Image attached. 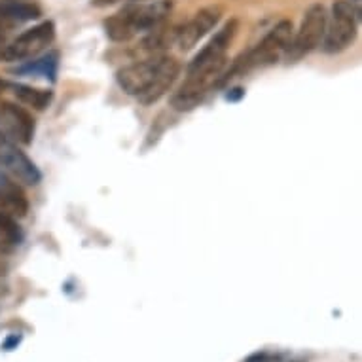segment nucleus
Returning <instances> with one entry per match:
<instances>
[{"mask_svg": "<svg viewBox=\"0 0 362 362\" xmlns=\"http://www.w3.org/2000/svg\"><path fill=\"white\" fill-rule=\"evenodd\" d=\"M0 169L21 185L35 186L40 182V171L27 156L13 144H0Z\"/></svg>", "mask_w": 362, "mask_h": 362, "instance_id": "9d476101", "label": "nucleus"}, {"mask_svg": "<svg viewBox=\"0 0 362 362\" xmlns=\"http://www.w3.org/2000/svg\"><path fill=\"white\" fill-rule=\"evenodd\" d=\"M247 362H277V356L267 355V353H258V355H252Z\"/></svg>", "mask_w": 362, "mask_h": 362, "instance_id": "dca6fc26", "label": "nucleus"}, {"mask_svg": "<svg viewBox=\"0 0 362 362\" xmlns=\"http://www.w3.org/2000/svg\"><path fill=\"white\" fill-rule=\"evenodd\" d=\"M238 33V21L232 19L211 38L207 46L194 57L188 66L185 83L173 95L171 107L178 112H188L199 107V103L207 97L214 86H218L224 76L226 55Z\"/></svg>", "mask_w": 362, "mask_h": 362, "instance_id": "f257e3e1", "label": "nucleus"}, {"mask_svg": "<svg viewBox=\"0 0 362 362\" xmlns=\"http://www.w3.org/2000/svg\"><path fill=\"white\" fill-rule=\"evenodd\" d=\"M178 74L180 65L175 57L152 55L124 66L118 72V83L127 95L137 97L143 105H152L171 89Z\"/></svg>", "mask_w": 362, "mask_h": 362, "instance_id": "f03ea898", "label": "nucleus"}, {"mask_svg": "<svg viewBox=\"0 0 362 362\" xmlns=\"http://www.w3.org/2000/svg\"><path fill=\"white\" fill-rule=\"evenodd\" d=\"M38 16H40L38 8L33 4H25V2H10V4L0 6V18L12 19V21H29Z\"/></svg>", "mask_w": 362, "mask_h": 362, "instance_id": "4468645a", "label": "nucleus"}, {"mask_svg": "<svg viewBox=\"0 0 362 362\" xmlns=\"http://www.w3.org/2000/svg\"><path fill=\"white\" fill-rule=\"evenodd\" d=\"M116 2H119V0H91V4L99 8L110 6V4H116Z\"/></svg>", "mask_w": 362, "mask_h": 362, "instance_id": "f3484780", "label": "nucleus"}, {"mask_svg": "<svg viewBox=\"0 0 362 362\" xmlns=\"http://www.w3.org/2000/svg\"><path fill=\"white\" fill-rule=\"evenodd\" d=\"M35 135V119L25 108L2 103L0 105V141L6 144H29Z\"/></svg>", "mask_w": 362, "mask_h": 362, "instance_id": "6e6552de", "label": "nucleus"}, {"mask_svg": "<svg viewBox=\"0 0 362 362\" xmlns=\"http://www.w3.org/2000/svg\"><path fill=\"white\" fill-rule=\"evenodd\" d=\"M292 36H294V27H292L291 21H279L274 29L262 38L260 44H256L255 48L247 52L245 55H241L233 63L232 71L222 76L220 83L228 82L233 76L245 74V72L252 71V69H258V66H267L277 63L283 55H286V52L291 48Z\"/></svg>", "mask_w": 362, "mask_h": 362, "instance_id": "20e7f679", "label": "nucleus"}, {"mask_svg": "<svg viewBox=\"0 0 362 362\" xmlns=\"http://www.w3.org/2000/svg\"><path fill=\"white\" fill-rule=\"evenodd\" d=\"M327 21L328 16L322 4H313L309 8L305 16H303L300 29L296 30V35L292 36L291 48L286 52L288 59H302L303 55L311 54L313 49L319 48L322 44V38H325Z\"/></svg>", "mask_w": 362, "mask_h": 362, "instance_id": "423d86ee", "label": "nucleus"}, {"mask_svg": "<svg viewBox=\"0 0 362 362\" xmlns=\"http://www.w3.org/2000/svg\"><path fill=\"white\" fill-rule=\"evenodd\" d=\"M171 12L169 0H158L152 4H133L105 21L107 36L114 42H127L144 30H154Z\"/></svg>", "mask_w": 362, "mask_h": 362, "instance_id": "7ed1b4c3", "label": "nucleus"}, {"mask_svg": "<svg viewBox=\"0 0 362 362\" xmlns=\"http://www.w3.org/2000/svg\"><path fill=\"white\" fill-rule=\"evenodd\" d=\"M358 8L351 0H336L332 4L330 21H327L325 38H322V49L327 54H339L351 46V42L356 36V25H358Z\"/></svg>", "mask_w": 362, "mask_h": 362, "instance_id": "39448f33", "label": "nucleus"}, {"mask_svg": "<svg viewBox=\"0 0 362 362\" xmlns=\"http://www.w3.org/2000/svg\"><path fill=\"white\" fill-rule=\"evenodd\" d=\"M220 18H222V8L220 6H209L199 10L185 27L175 30V42H177L178 48L185 49V52L194 48L197 42L205 38L218 25Z\"/></svg>", "mask_w": 362, "mask_h": 362, "instance_id": "1a4fd4ad", "label": "nucleus"}, {"mask_svg": "<svg viewBox=\"0 0 362 362\" xmlns=\"http://www.w3.org/2000/svg\"><path fill=\"white\" fill-rule=\"evenodd\" d=\"M21 241H23V233L16 218L12 214L0 211V250L12 252L21 245Z\"/></svg>", "mask_w": 362, "mask_h": 362, "instance_id": "f8f14e48", "label": "nucleus"}, {"mask_svg": "<svg viewBox=\"0 0 362 362\" xmlns=\"http://www.w3.org/2000/svg\"><path fill=\"white\" fill-rule=\"evenodd\" d=\"M55 38V25L52 21L36 25L33 29L25 30L16 40L4 48L2 57L6 61H25L44 52Z\"/></svg>", "mask_w": 362, "mask_h": 362, "instance_id": "0eeeda50", "label": "nucleus"}, {"mask_svg": "<svg viewBox=\"0 0 362 362\" xmlns=\"http://www.w3.org/2000/svg\"><path fill=\"white\" fill-rule=\"evenodd\" d=\"M29 209V202L25 197L21 186L10 175L0 169V211L8 214L23 216Z\"/></svg>", "mask_w": 362, "mask_h": 362, "instance_id": "9b49d317", "label": "nucleus"}, {"mask_svg": "<svg viewBox=\"0 0 362 362\" xmlns=\"http://www.w3.org/2000/svg\"><path fill=\"white\" fill-rule=\"evenodd\" d=\"M13 93L19 101H23L29 107H35L36 110H44L52 101V93L46 89H35L29 86H13Z\"/></svg>", "mask_w": 362, "mask_h": 362, "instance_id": "ddd939ff", "label": "nucleus"}, {"mask_svg": "<svg viewBox=\"0 0 362 362\" xmlns=\"http://www.w3.org/2000/svg\"><path fill=\"white\" fill-rule=\"evenodd\" d=\"M57 55H48V57H44V59L40 61H35L33 65H27L21 69V72H33V74H36V72H42L44 76H54L55 74V66H57Z\"/></svg>", "mask_w": 362, "mask_h": 362, "instance_id": "2eb2a0df", "label": "nucleus"}]
</instances>
